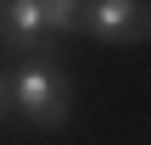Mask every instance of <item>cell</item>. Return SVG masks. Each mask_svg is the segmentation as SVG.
<instances>
[{"label":"cell","instance_id":"6da1fadb","mask_svg":"<svg viewBox=\"0 0 151 145\" xmlns=\"http://www.w3.org/2000/svg\"><path fill=\"white\" fill-rule=\"evenodd\" d=\"M11 89V112H22L34 129H62L73 117V78L56 56H28L17 61V73L6 78Z\"/></svg>","mask_w":151,"mask_h":145},{"label":"cell","instance_id":"7a4b0ae2","mask_svg":"<svg viewBox=\"0 0 151 145\" xmlns=\"http://www.w3.org/2000/svg\"><path fill=\"white\" fill-rule=\"evenodd\" d=\"M73 34H90L101 45H146L151 6L146 0H73Z\"/></svg>","mask_w":151,"mask_h":145},{"label":"cell","instance_id":"3957f363","mask_svg":"<svg viewBox=\"0 0 151 145\" xmlns=\"http://www.w3.org/2000/svg\"><path fill=\"white\" fill-rule=\"evenodd\" d=\"M50 17H45V0H0V45L17 50L22 61L28 56H50Z\"/></svg>","mask_w":151,"mask_h":145},{"label":"cell","instance_id":"277c9868","mask_svg":"<svg viewBox=\"0 0 151 145\" xmlns=\"http://www.w3.org/2000/svg\"><path fill=\"white\" fill-rule=\"evenodd\" d=\"M6 112H11V89H6V73H0V123H6Z\"/></svg>","mask_w":151,"mask_h":145}]
</instances>
